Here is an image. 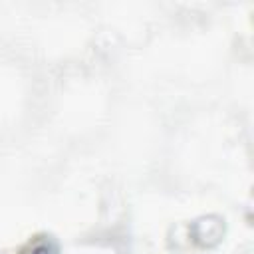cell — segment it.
Masks as SVG:
<instances>
[{
	"instance_id": "cell-1",
	"label": "cell",
	"mask_w": 254,
	"mask_h": 254,
	"mask_svg": "<svg viewBox=\"0 0 254 254\" xmlns=\"http://www.w3.org/2000/svg\"><path fill=\"white\" fill-rule=\"evenodd\" d=\"M30 248H32V252L34 254H56L58 250H56V246L48 240H40V242H34V244H30Z\"/></svg>"
}]
</instances>
